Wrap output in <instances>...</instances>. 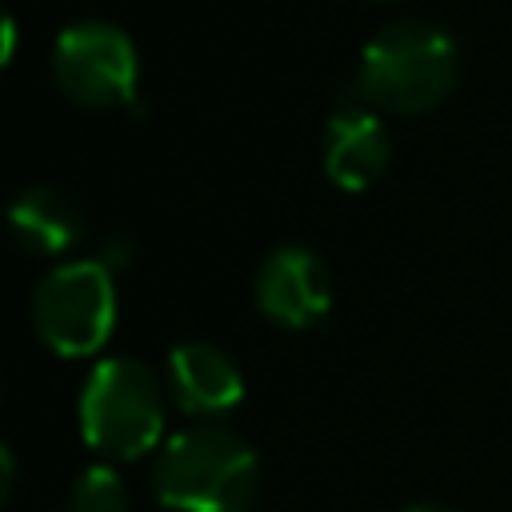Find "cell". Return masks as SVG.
<instances>
[{
	"label": "cell",
	"instance_id": "cell-1",
	"mask_svg": "<svg viewBox=\"0 0 512 512\" xmlns=\"http://www.w3.org/2000/svg\"><path fill=\"white\" fill-rule=\"evenodd\" d=\"M152 496L164 512H252L260 456L232 428H184L164 440L152 464Z\"/></svg>",
	"mask_w": 512,
	"mask_h": 512
},
{
	"label": "cell",
	"instance_id": "cell-2",
	"mask_svg": "<svg viewBox=\"0 0 512 512\" xmlns=\"http://www.w3.org/2000/svg\"><path fill=\"white\" fill-rule=\"evenodd\" d=\"M460 72L456 36L424 16H400L372 32L360 52L356 88L372 108L420 112L448 96Z\"/></svg>",
	"mask_w": 512,
	"mask_h": 512
},
{
	"label": "cell",
	"instance_id": "cell-9",
	"mask_svg": "<svg viewBox=\"0 0 512 512\" xmlns=\"http://www.w3.org/2000/svg\"><path fill=\"white\" fill-rule=\"evenodd\" d=\"M8 228L28 252L56 256V252H68L72 244H80L84 212L56 184H24L8 204Z\"/></svg>",
	"mask_w": 512,
	"mask_h": 512
},
{
	"label": "cell",
	"instance_id": "cell-4",
	"mask_svg": "<svg viewBox=\"0 0 512 512\" xmlns=\"http://www.w3.org/2000/svg\"><path fill=\"white\" fill-rule=\"evenodd\" d=\"M116 324L112 272L88 260H64L32 288V328L56 356H92Z\"/></svg>",
	"mask_w": 512,
	"mask_h": 512
},
{
	"label": "cell",
	"instance_id": "cell-10",
	"mask_svg": "<svg viewBox=\"0 0 512 512\" xmlns=\"http://www.w3.org/2000/svg\"><path fill=\"white\" fill-rule=\"evenodd\" d=\"M128 484L112 464H92L68 492V512H128Z\"/></svg>",
	"mask_w": 512,
	"mask_h": 512
},
{
	"label": "cell",
	"instance_id": "cell-8",
	"mask_svg": "<svg viewBox=\"0 0 512 512\" xmlns=\"http://www.w3.org/2000/svg\"><path fill=\"white\" fill-rule=\"evenodd\" d=\"M168 392L192 416H220L244 400V376L220 344L180 340L168 352Z\"/></svg>",
	"mask_w": 512,
	"mask_h": 512
},
{
	"label": "cell",
	"instance_id": "cell-11",
	"mask_svg": "<svg viewBox=\"0 0 512 512\" xmlns=\"http://www.w3.org/2000/svg\"><path fill=\"white\" fill-rule=\"evenodd\" d=\"M404 512H448V508H440V504H412V508H404Z\"/></svg>",
	"mask_w": 512,
	"mask_h": 512
},
{
	"label": "cell",
	"instance_id": "cell-5",
	"mask_svg": "<svg viewBox=\"0 0 512 512\" xmlns=\"http://www.w3.org/2000/svg\"><path fill=\"white\" fill-rule=\"evenodd\" d=\"M52 76L56 84L92 108L132 104L140 56L132 36L112 20H72L56 32L52 44Z\"/></svg>",
	"mask_w": 512,
	"mask_h": 512
},
{
	"label": "cell",
	"instance_id": "cell-3",
	"mask_svg": "<svg viewBox=\"0 0 512 512\" xmlns=\"http://www.w3.org/2000/svg\"><path fill=\"white\" fill-rule=\"evenodd\" d=\"M80 432L104 464L148 456L164 432V392L156 372L132 356L100 360L80 388Z\"/></svg>",
	"mask_w": 512,
	"mask_h": 512
},
{
	"label": "cell",
	"instance_id": "cell-6",
	"mask_svg": "<svg viewBox=\"0 0 512 512\" xmlns=\"http://www.w3.org/2000/svg\"><path fill=\"white\" fill-rule=\"evenodd\" d=\"M256 308L280 328H312L332 308V272L304 244H276L252 276Z\"/></svg>",
	"mask_w": 512,
	"mask_h": 512
},
{
	"label": "cell",
	"instance_id": "cell-7",
	"mask_svg": "<svg viewBox=\"0 0 512 512\" xmlns=\"http://www.w3.org/2000/svg\"><path fill=\"white\" fill-rule=\"evenodd\" d=\"M388 164V132L356 84H348L324 120V168L340 188H368Z\"/></svg>",
	"mask_w": 512,
	"mask_h": 512
}]
</instances>
